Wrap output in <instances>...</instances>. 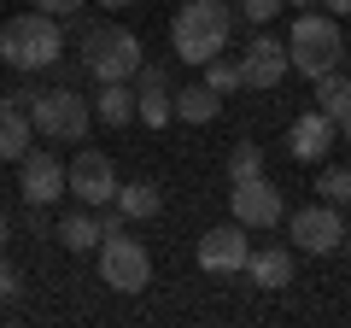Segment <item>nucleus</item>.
<instances>
[{
  "label": "nucleus",
  "mask_w": 351,
  "mask_h": 328,
  "mask_svg": "<svg viewBox=\"0 0 351 328\" xmlns=\"http://www.w3.org/2000/svg\"><path fill=\"white\" fill-rule=\"evenodd\" d=\"M64 53V30L53 12H18L0 24V65L36 76V71H53Z\"/></svg>",
  "instance_id": "f257e3e1"
},
{
  "label": "nucleus",
  "mask_w": 351,
  "mask_h": 328,
  "mask_svg": "<svg viewBox=\"0 0 351 328\" xmlns=\"http://www.w3.org/2000/svg\"><path fill=\"white\" fill-rule=\"evenodd\" d=\"M228 36H234V12L223 0H188L170 24V47L182 65H211L228 47Z\"/></svg>",
  "instance_id": "f03ea898"
},
{
  "label": "nucleus",
  "mask_w": 351,
  "mask_h": 328,
  "mask_svg": "<svg viewBox=\"0 0 351 328\" xmlns=\"http://www.w3.org/2000/svg\"><path fill=\"white\" fill-rule=\"evenodd\" d=\"M287 59L299 76H328L339 71V59H346V36H339V18L334 12H299L287 30Z\"/></svg>",
  "instance_id": "7ed1b4c3"
},
{
  "label": "nucleus",
  "mask_w": 351,
  "mask_h": 328,
  "mask_svg": "<svg viewBox=\"0 0 351 328\" xmlns=\"http://www.w3.org/2000/svg\"><path fill=\"white\" fill-rule=\"evenodd\" d=\"M29 124H36V135L59 141V147H82L88 129H94V100H82L71 82H59V89L36 94V106H29Z\"/></svg>",
  "instance_id": "20e7f679"
},
{
  "label": "nucleus",
  "mask_w": 351,
  "mask_h": 328,
  "mask_svg": "<svg viewBox=\"0 0 351 328\" xmlns=\"http://www.w3.org/2000/svg\"><path fill=\"white\" fill-rule=\"evenodd\" d=\"M141 36L123 24H100L82 36V71L94 76V82H129V76L141 71Z\"/></svg>",
  "instance_id": "39448f33"
},
{
  "label": "nucleus",
  "mask_w": 351,
  "mask_h": 328,
  "mask_svg": "<svg viewBox=\"0 0 351 328\" xmlns=\"http://www.w3.org/2000/svg\"><path fill=\"white\" fill-rule=\"evenodd\" d=\"M100 281L112 293H147L152 288V253L141 240H129V229L100 240Z\"/></svg>",
  "instance_id": "423d86ee"
},
{
  "label": "nucleus",
  "mask_w": 351,
  "mask_h": 328,
  "mask_svg": "<svg viewBox=\"0 0 351 328\" xmlns=\"http://www.w3.org/2000/svg\"><path fill=\"white\" fill-rule=\"evenodd\" d=\"M64 194H71L76 205H94V211H100V205H112V200H117V164L82 141V152L64 164Z\"/></svg>",
  "instance_id": "0eeeda50"
},
{
  "label": "nucleus",
  "mask_w": 351,
  "mask_h": 328,
  "mask_svg": "<svg viewBox=\"0 0 351 328\" xmlns=\"http://www.w3.org/2000/svg\"><path fill=\"white\" fill-rule=\"evenodd\" d=\"M287 235H293L299 253L328 258V253H339V240H346V211L328 205V200H316V205H304V211L287 217Z\"/></svg>",
  "instance_id": "6e6552de"
},
{
  "label": "nucleus",
  "mask_w": 351,
  "mask_h": 328,
  "mask_svg": "<svg viewBox=\"0 0 351 328\" xmlns=\"http://www.w3.org/2000/svg\"><path fill=\"white\" fill-rule=\"evenodd\" d=\"M228 211L246 229H276L287 217V200H281V188L269 176H246V182H228Z\"/></svg>",
  "instance_id": "1a4fd4ad"
},
{
  "label": "nucleus",
  "mask_w": 351,
  "mask_h": 328,
  "mask_svg": "<svg viewBox=\"0 0 351 328\" xmlns=\"http://www.w3.org/2000/svg\"><path fill=\"white\" fill-rule=\"evenodd\" d=\"M18 194H24L29 211H41V205L64 200V159H53V152L29 147L24 159H18Z\"/></svg>",
  "instance_id": "9d476101"
},
{
  "label": "nucleus",
  "mask_w": 351,
  "mask_h": 328,
  "mask_svg": "<svg viewBox=\"0 0 351 328\" xmlns=\"http://www.w3.org/2000/svg\"><path fill=\"white\" fill-rule=\"evenodd\" d=\"M287 71H293L287 41H281V36H269V30H258V36L246 41V53H240V82H246V89H263V94H269Z\"/></svg>",
  "instance_id": "9b49d317"
},
{
  "label": "nucleus",
  "mask_w": 351,
  "mask_h": 328,
  "mask_svg": "<svg viewBox=\"0 0 351 328\" xmlns=\"http://www.w3.org/2000/svg\"><path fill=\"white\" fill-rule=\"evenodd\" d=\"M246 258H252L246 223H217L199 235V270H211V276H234V270H246Z\"/></svg>",
  "instance_id": "f8f14e48"
},
{
  "label": "nucleus",
  "mask_w": 351,
  "mask_h": 328,
  "mask_svg": "<svg viewBox=\"0 0 351 328\" xmlns=\"http://www.w3.org/2000/svg\"><path fill=\"white\" fill-rule=\"evenodd\" d=\"M339 147V124L316 106V112H304V117H293V129H287V152L299 164H316V159H328V152Z\"/></svg>",
  "instance_id": "ddd939ff"
},
{
  "label": "nucleus",
  "mask_w": 351,
  "mask_h": 328,
  "mask_svg": "<svg viewBox=\"0 0 351 328\" xmlns=\"http://www.w3.org/2000/svg\"><path fill=\"white\" fill-rule=\"evenodd\" d=\"M246 276H252V288H263V293L287 288V281H293V253H287V246H252Z\"/></svg>",
  "instance_id": "4468645a"
},
{
  "label": "nucleus",
  "mask_w": 351,
  "mask_h": 328,
  "mask_svg": "<svg viewBox=\"0 0 351 328\" xmlns=\"http://www.w3.org/2000/svg\"><path fill=\"white\" fill-rule=\"evenodd\" d=\"M217 112H223V94H217L211 82H188V89H176V117H182V124L205 129Z\"/></svg>",
  "instance_id": "2eb2a0df"
},
{
  "label": "nucleus",
  "mask_w": 351,
  "mask_h": 328,
  "mask_svg": "<svg viewBox=\"0 0 351 328\" xmlns=\"http://www.w3.org/2000/svg\"><path fill=\"white\" fill-rule=\"evenodd\" d=\"M53 235H59L64 253H94V246H100V211H94V205H82V211L59 217V229H53Z\"/></svg>",
  "instance_id": "dca6fc26"
},
{
  "label": "nucleus",
  "mask_w": 351,
  "mask_h": 328,
  "mask_svg": "<svg viewBox=\"0 0 351 328\" xmlns=\"http://www.w3.org/2000/svg\"><path fill=\"white\" fill-rule=\"evenodd\" d=\"M129 117H135V89L129 82H100V94H94V124L123 129Z\"/></svg>",
  "instance_id": "f3484780"
},
{
  "label": "nucleus",
  "mask_w": 351,
  "mask_h": 328,
  "mask_svg": "<svg viewBox=\"0 0 351 328\" xmlns=\"http://www.w3.org/2000/svg\"><path fill=\"white\" fill-rule=\"evenodd\" d=\"M112 205L129 217V223H147V217H158V211H164V194L152 188V182H129V188L117 182V200H112Z\"/></svg>",
  "instance_id": "a211bd4d"
},
{
  "label": "nucleus",
  "mask_w": 351,
  "mask_h": 328,
  "mask_svg": "<svg viewBox=\"0 0 351 328\" xmlns=\"http://www.w3.org/2000/svg\"><path fill=\"white\" fill-rule=\"evenodd\" d=\"M29 147H36V124H29V112H0V159L18 164Z\"/></svg>",
  "instance_id": "6ab92c4d"
},
{
  "label": "nucleus",
  "mask_w": 351,
  "mask_h": 328,
  "mask_svg": "<svg viewBox=\"0 0 351 328\" xmlns=\"http://www.w3.org/2000/svg\"><path fill=\"white\" fill-rule=\"evenodd\" d=\"M316 106H322L328 117H346L351 112V76H339V71L316 76Z\"/></svg>",
  "instance_id": "aec40b11"
},
{
  "label": "nucleus",
  "mask_w": 351,
  "mask_h": 328,
  "mask_svg": "<svg viewBox=\"0 0 351 328\" xmlns=\"http://www.w3.org/2000/svg\"><path fill=\"white\" fill-rule=\"evenodd\" d=\"M135 117H141L147 129H164V124L176 117V94H170V89H147V94H135Z\"/></svg>",
  "instance_id": "412c9836"
},
{
  "label": "nucleus",
  "mask_w": 351,
  "mask_h": 328,
  "mask_svg": "<svg viewBox=\"0 0 351 328\" xmlns=\"http://www.w3.org/2000/svg\"><path fill=\"white\" fill-rule=\"evenodd\" d=\"M316 200L339 205V211L351 205V170H346V164H334V170H322V176H316Z\"/></svg>",
  "instance_id": "4be33fe9"
},
{
  "label": "nucleus",
  "mask_w": 351,
  "mask_h": 328,
  "mask_svg": "<svg viewBox=\"0 0 351 328\" xmlns=\"http://www.w3.org/2000/svg\"><path fill=\"white\" fill-rule=\"evenodd\" d=\"M246 176H263V147L258 141H240L228 152V182H246Z\"/></svg>",
  "instance_id": "5701e85b"
},
{
  "label": "nucleus",
  "mask_w": 351,
  "mask_h": 328,
  "mask_svg": "<svg viewBox=\"0 0 351 328\" xmlns=\"http://www.w3.org/2000/svg\"><path fill=\"white\" fill-rule=\"evenodd\" d=\"M199 71H205V82H211L223 100H228L234 89H246V82H240V59H223V53H217V59H211V65H199Z\"/></svg>",
  "instance_id": "b1692460"
},
{
  "label": "nucleus",
  "mask_w": 351,
  "mask_h": 328,
  "mask_svg": "<svg viewBox=\"0 0 351 328\" xmlns=\"http://www.w3.org/2000/svg\"><path fill=\"white\" fill-rule=\"evenodd\" d=\"M276 12H287V0H240V18H246V24H269V18Z\"/></svg>",
  "instance_id": "393cba45"
},
{
  "label": "nucleus",
  "mask_w": 351,
  "mask_h": 328,
  "mask_svg": "<svg viewBox=\"0 0 351 328\" xmlns=\"http://www.w3.org/2000/svg\"><path fill=\"white\" fill-rule=\"evenodd\" d=\"M36 94H41V89H6V94H0V112H29Z\"/></svg>",
  "instance_id": "a878e982"
},
{
  "label": "nucleus",
  "mask_w": 351,
  "mask_h": 328,
  "mask_svg": "<svg viewBox=\"0 0 351 328\" xmlns=\"http://www.w3.org/2000/svg\"><path fill=\"white\" fill-rule=\"evenodd\" d=\"M147 89H164V65H147V59H141V71H135V94H147Z\"/></svg>",
  "instance_id": "bb28decb"
},
{
  "label": "nucleus",
  "mask_w": 351,
  "mask_h": 328,
  "mask_svg": "<svg viewBox=\"0 0 351 328\" xmlns=\"http://www.w3.org/2000/svg\"><path fill=\"white\" fill-rule=\"evenodd\" d=\"M36 12H53V18L64 24V18H76V12H82V0H36Z\"/></svg>",
  "instance_id": "cd10ccee"
},
{
  "label": "nucleus",
  "mask_w": 351,
  "mask_h": 328,
  "mask_svg": "<svg viewBox=\"0 0 351 328\" xmlns=\"http://www.w3.org/2000/svg\"><path fill=\"white\" fill-rule=\"evenodd\" d=\"M12 293H18V270L6 264V253H0V305L12 299Z\"/></svg>",
  "instance_id": "c85d7f7f"
},
{
  "label": "nucleus",
  "mask_w": 351,
  "mask_h": 328,
  "mask_svg": "<svg viewBox=\"0 0 351 328\" xmlns=\"http://www.w3.org/2000/svg\"><path fill=\"white\" fill-rule=\"evenodd\" d=\"M322 6H328L334 18H351V0H322Z\"/></svg>",
  "instance_id": "c756f323"
},
{
  "label": "nucleus",
  "mask_w": 351,
  "mask_h": 328,
  "mask_svg": "<svg viewBox=\"0 0 351 328\" xmlns=\"http://www.w3.org/2000/svg\"><path fill=\"white\" fill-rule=\"evenodd\" d=\"M334 124H339V141L351 147V112H346V117H334Z\"/></svg>",
  "instance_id": "7c9ffc66"
},
{
  "label": "nucleus",
  "mask_w": 351,
  "mask_h": 328,
  "mask_svg": "<svg viewBox=\"0 0 351 328\" xmlns=\"http://www.w3.org/2000/svg\"><path fill=\"white\" fill-rule=\"evenodd\" d=\"M94 6H106V12H123V6H129V0H94Z\"/></svg>",
  "instance_id": "2f4dec72"
},
{
  "label": "nucleus",
  "mask_w": 351,
  "mask_h": 328,
  "mask_svg": "<svg viewBox=\"0 0 351 328\" xmlns=\"http://www.w3.org/2000/svg\"><path fill=\"white\" fill-rule=\"evenodd\" d=\"M6 235H12V223H6V217H0V253H6Z\"/></svg>",
  "instance_id": "473e14b6"
},
{
  "label": "nucleus",
  "mask_w": 351,
  "mask_h": 328,
  "mask_svg": "<svg viewBox=\"0 0 351 328\" xmlns=\"http://www.w3.org/2000/svg\"><path fill=\"white\" fill-rule=\"evenodd\" d=\"M287 6H299V12H311V6H316V0H287Z\"/></svg>",
  "instance_id": "72a5a7b5"
}]
</instances>
